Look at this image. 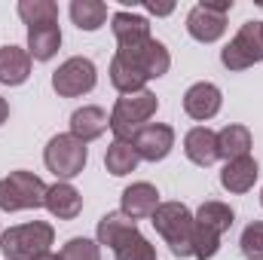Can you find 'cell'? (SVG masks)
Returning <instances> with one entry per match:
<instances>
[{
    "label": "cell",
    "mask_w": 263,
    "mask_h": 260,
    "mask_svg": "<svg viewBox=\"0 0 263 260\" xmlns=\"http://www.w3.org/2000/svg\"><path fill=\"white\" fill-rule=\"evenodd\" d=\"M147 9H150V12H156V15H168V12H172L175 6H172V3H162V6H156V3H150Z\"/></svg>",
    "instance_id": "31"
},
{
    "label": "cell",
    "mask_w": 263,
    "mask_h": 260,
    "mask_svg": "<svg viewBox=\"0 0 263 260\" xmlns=\"http://www.w3.org/2000/svg\"><path fill=\"white\" fill-rule=\"evenodd\" d=\"M18 15L28 28H37V25H52L59 22V6L52 0H22L18 3Z\"/></svg>",
    "instance_id": "26"
},
{
    "label": "cell",
    "mask_w": 263,
    "mask_h": 260,
    "mask_svg": "<svg viewBox=\"0 0 263 260\" xmlns=\"http://www.w3.org/2000/svg\"><path fill=\"white\" fill-rule=\"evenodd\" d=\"M6 117H9V104H6V101L0 98V126L6 123Z\"/></svg>",
    "instance_id": "32"
},
{
    "label": "cell",
    "mask_w": 263,
    "mask_h": 260,
    "mask_svg": "<svg viewBox=\"0 0 263 260\" xmlns=\"http://www.w3.org/2000/svg\"><path fill=\"white\" fill-rule=\"evenodd\" d=\"M107 126H110V117H107L101 107H92V104L73 110V117H70V135H73L77 141H83V144L101 138V135L107 132Z\"/></svg>",
    "instance_id": "14"
},
{
    "label": "cell",
    "mask_w": 263,
    "mask_h": 260,
    "mask_svg": "<svg viewBox=\"0 0 263 260\" xmlns=\"http://www.w3.org/2000/svg\"><path fill=\"white\" fill-rule=\"evenodd\" d=\"M193 257L196 260H208L217 254V248H220V236L214 233V230H208V227H202V224H193Z\"/></svg>",
    "instance_id": "27"
},
{
    "label": "cell",
    "mask_w": 263,
    "mask_h": 260,
    "mask_svg": "<svg viewBox=\"0 0 263 260\" xmlns=\"http://www.w3.org/2000/svg\"><path fill=\"white\" fill-rule=\"evenodd\" d=\"M184 110L193 120H211L220 110V89L214 83H196L184 95Z\"/></svg>",
    "instance_id": "12"
},
{
    "label": "cell",
    "mask_w": 263,
    "mask_h": 260,
    "mask_svg": "<svg viewBox=\"0 0 263 260\" xmlns=\"http://www.w3.org/2000/svg\"><path fill=\"white\" fill-rule=\"evenodd\" d=\"M31 77V55L22 46H0V83L22 86Z\"/></svg>",
    "instance_id": "17"
},
{
    "label": "cell",
    "mask_w": 263,
    "mask_h": 260,
    "mask_svg": "<svg viewBox=\"0 0 263 260\" xmlns=\"http://www.w3.org/2000/svg\"><path fill=\"white\" fill-rule=\"evenodd\" d=\"M159 208V193L153 184L141 181V184H132L123 190V214H129L132 220H141V217H153V211Z\"/></svg>",
    "instance_id": "13"
},
{
    "label": "cell",
    "mask_w": 263,
    "mask_h": 260,
    "mask_svg": "<svg viewBox=\"0 0 263 260\" xmlns=\"http://www.w3.org/2000/svg\"><path fill=\"white\" fill-rule=\"evenodd\" d=\"M257 162L251 159V156H239V159H230L227 165H223V172H220V184H223V190H230V193H248L251 187H254V181H257Z\"/></svg>",
    "instance_id": "15"
},
{
    "label": "cell",
    "mask_w": 263,
    "mask_h": 260,
    "mask_svg": "<svg viewBox=\"0 0 263 260\" xmlns=\"http://www.w3.org/2000/svg\"><path fill=\"white\" fill-rule=\"evenodd\" d=\"M46 184L31 172H12L0 181V208L3 211H25L46 205Z\"/></svg>",
    "instance_id": "4"
},
{
    "label": "cell",
    "mask_w": 263,
    "mask_h": 260,
    "mask_svg": "<svg viewBox=\"0 0 263 260\" xmlns=\"http://www.w3.org/2000/svg\"><path fill=\"white\" fill-rule=\"evenodd\" d=\"M220 62L230 70H245V67L263 62V22H245L239 34L220 52Z\"/></svg>",
    "instance_id": "6"
},
{
    "label": "cell",
    "mask_w": 263,
    "mask_h": 260,
    "mask_svg": "<svg viewBox=\"0 0 263 260\" xmlns=\"http://www.w3.org/2000/svg\"><path fill=\"white\" fill-rule=\"evenodd\" d=\"M110 83H114L123 95H135V92H144L147 77H144L138 67H132L123 55H114V62H110Z\"/></svg>",
    "instance_id": "22"
},
{
    "label": "cell",
    "mask_w": 263,
    "mask_h": 260,
    "mask_svg": "<svg viewBox=\"0 0 263 260\" xmlns=\"http://www.w3.org/2000/svg\"><path fill=\"white\" fill-rule=\"evenodd\" d=\"M132 147L138 153V159H147V162H159L172 153L175 147V129L172 126H162V123H147L144 129L132 138Z\"/></svg>",
    "instance_id": "9"
},
{
    "label": "cell",
    "mask_w": 263,
    "mask_h": 260,
    "mask_svg": "<svg viewBox=\"0 0 263 260\" xmlns=\"http://www.w3.org/2000/svg\"><path fill=\"white\" fill-rule=\"evenodd\" d=\"M193 224L196 217L181 202H159V208L153 211V227L168 242L175 257H193Z\"/></svg>",
    "instance_id": "1"
},
{
    "label": "cell",
    "mask_w": 263,
    "mask_h": 260,
    "mask_svg": "<svg viewBox=\"0 0 263 260\" xmlns=\"http://www.w3.org/2000/svg\"><path fill=\"white\" fill-rule=\"evenodd\" d=\"M70 18L80 31H98L107 18V6L101 0H73L70 3Z\"/></svg>",
    "instance_id": "23"
},
{
    "label": "cell",
    "mask_w": 263,
    "mask_h": 260,
    "mask_svg": "<svg viewBox=\"0 0 263 260\" xmlns=\"http://www.w3.org/2000/svg\"><path fill=\"white\" fill-rule=\"evenodd\" d=\"M86 159H89V150L73 135H55L43 153V162L55 178H77L86 169Z\"/></svg>",
    "instance_id": "5"
},
{
    "label": "cell",
    "mask_w": 263,
    "mask_h": 260,
    "mask_svg": "<svg viewBox=\"0 0 263 260\" xmlns=\"http://www.w3.org/2000/svg\"><path fill=\"white\" fill-rule=\"evenodd\" d=\"M34 260H62V254H49L46 251V254H40V257H34Z\"/></svg>",
    "instance_id": "33"
},
{
    "label": "cell",
    "mask_w": 263,
    "mask_h": 260,
    "mask_svg": "<svg viewBox=\"0 0 263 260\" xmlns=\"http://www.w3.org/2000/svg\"><path fill=\"white\" fill-rule=\"evenodd\" d=\"M230 9H233V0H217V3L205 0V3L193 6L190 15H187V31H190V37H196L199 43H214V40H220L223 31H227V12H230Z\"/></svg>",
    "instance_id": "7"
},
{
    "label": "cell",
    "mask_w": 263,
    "mask_h": 260,
    "mask_svg": "<svg viewBox=\"0 0 263 260\" xmlns=\"http://www.w3.org/2000/svg\"><path fill=\"white\" fill-rule=\"evenodd\" d=\"M62 260H101V248H98V242L77 236L62 248Z\"/></svg>",
    "instance_id": "30"
},
{
    "label": "cell",
    "mask_w": 263,
    "mask_h": 260,
    "mask_svg": "<svg viewBox=\"0 0 263 260\" xmlns=\"http://www.w3.org/2000/svg\"><path fill=\"white\" fill-rule=\"evenodd\" d=\"M110 22H114L110 28H114V37H117L120 49H135V46H141V43L150 40V22H147L144 15H135V12H117Z\"/></svg>",
    "instance_id": "11"
},
{
    "label": "cell",
    "mask_w": 263,
    "mask_h": 260,
    "mask_svg": "<svg viewBox=\"0 0 263 260\" xmlns=\"http://www.w3.org/2000/svg\"><path fill=\"white\" fill-rule=\"evenodd\" d=\"M104 165H107L110 175L123 178V175L135 172V165H138V153H135V147H132L129 141H114V144L107 147V153H104Z\"/></svg>",
    "instance_id": "24"
},
{
    "label": "cell",
    "mask_w": 263,
    "mask_h": 260,
    "mask_svg": "<svg viewBox=\"0 0 263 260\" xmlns=\"http://www.w3.org/2000/svg\"><path fill=\"white\" fill-rule=\"evenodd\" d=\"M184 153H187V159L196 162V165H211V162H217V159H220V156H217V135L208 129V126L190 129L187 138H184Z\"/></svg>",
    "instance_id": "16"
},
{
    "label": "cell",
    "mask_w": 263,
    "mask_h": 260,
    "mask_svg": "<svg viewBox=\"0 0 263 260\" xmlns=\"http://www.w3.org/2000/svg\"><path fill=\"white\" fill-rule=\"evenodd\" d=\"M117 55H123L132 67H138L147 80H156V77H162L168 65H172V55H168V49L159 43V40H147V43H141V46H135V49H120Z\"/></svg>",
    "instance_id": "10"
},
{
    "label": "cell",
    "mask_w": 263,
    "mask_h": 260,
    "mask_svg": "<svg viewBox=\"0 0 263 260\" xmlns=\"http://www.w3.org/2000/svg\"><path fill=\"white\" fill-rule=\"evenodd\" d=\"M117 260H156V251L141 233H135L117 248Z\"/></svg>",
    "instance_id": "28"
},
{
    "label": "cell",
    "mask_w": 263,
    "mask_h": 260,
    "mask_svg": "<svg viewBox=\"0 0 263 260\" xmlns=\"http://www.w3.org/2000/svg\"><path fill=\"white\" fill-rule=\"evenodd\" d=\"M52 242H55V230L43 220L9 227L0 236V248H3L6 260H34L40 254H46Z\"/></svg>",
    "instance_id": "2"
},
{
    "label": "cell",
    "mask_w": 263,
    "mask_h": 260,
    "mask_svg": "<svg viewBox=\"0 0 263 260\" xmlns=\"http://www.w3.org/2000/svg\"><path fill=\"white\" fill-rule=\"evenodd\" d=\"M62 46V31H59V22L52 25H37V28H28V55L37 59V62H49Z\"/></svg>",
    "instance_id": "20"
},
{
    "label": "cell",
    "mask_w": 263,
    "mask_h": 260,
    "mask_svg": "<svg viewBox=\"0 0 263 260\" xmlns=\"http://www.w3.org/2000/svg\"><path fill=\"white\" fill-rule=\"evenodd\" d=\"M239 245H242V254L248 260H263V220H254L245 227Z\"/></svg>",
    "instance_id": "29"
},
{
    "label": "cell",
    "mask_w": 263,
    "mask_h": 260,
    "mask_svg": "<svg viewBox=\"0 0 263 260\" xmlns=\"http://www.w3.org/2000/svg\"><path fill=\"white\" fill-rule=\"evenodd\" d=\"M46 208H49V214L52 217H59V220H73L80 211H83V196L77 193V187H70V184H52L49 190H46Z\"/></svg>",
    "instance_id": "19"
},
{
    "label": "cell",
    "mask_w": 263,
    "mask_h": 260,
    "mask_svg": "<svg viewBox=\"0 0 263 260\" xmlns=\"http://www.w3.org/2000/svg\"><path fill=\"white\" fill-rule=\"evenodd\" d=\"M260 202H263V190H260Z\"/></svg>",
    "instance_id": "34"
},
{
    "label": "cell",
    "mask_w": 263,
    "mask_h": 260,
    "mask_svg": "<svg viewBox=\"0 0 263 260\" xmlns=\"http://www.w3.org/2000/svg\"><path fill=\"white\" fill-rule=\"evenodd\" d=\"M159 101L153 92H135V95H123L117 104H114V114H110V129L117 135V141H129L138 132L147 126V120L156 114Z\"/></svg>",
    "instance_id": "3"
},
{
    "label": "cell",
    "mask_w": 263,
    "mask_h": 260,
    "mask_svg": "<svg viewBox=\"0 0 263 260\" xmlns=\"http://www.w3.org/2000/svg\"><path fill=\"white\" fill-rule=\"evenodd\" d=\"M138 233V224L132 220L129 214H123V211H110V214H104L101 220H98V245H107V248H120L129 236Z\"/></svg>",
    "instance_id": "18"
},
{
    "label": "cell",
    "mask_w": 263,
    "mask_h": 260,
    "mask_svg": "<svg viewBox=\"0 0 263 260\" xmlns=\"http://www.w3.org/2000/svg\"><path fill=\"white\" fill-rule=\"evenodd\" d=\"M251 150V132L245 126H223L217 132V156L220 159H239V156H248Z\"/></svg>",
    "instance_id": "21"
},
{
    "label": "cell",
    "mask_w": 263,
    "mask_h": 260,
    "mask_svg": "<svg viewBox=\"0 0 263 260\" xmlns=\"http://www.w3.org/2000/svg\"><path fill=\"white\" fill-rule=\"evenodd\" d=\"M95 80H98L95 65L89 59H80L77 55V59H67L65 65L52 73V89L62 98H77V95L92 92L95 89Z\"/></svg>",
    "instance_id": "8"
},
{
    "label": "cell",
    "mask_w": 263,
    "mask_h": 260,
    "mask_svg": "<svg viewBox=\"0 0 263 260\" xmlns=\"http://www.w3.org/2000/svg\"><path fill=\"white\" fill-rule=\"evenodd\" d=\"M233 217H236L233 208L223 205V202H205V205H199V211H196V224L214 230L217 236H223V233L233 227Z\"/></svg>",
    "instance_id": "25"
}]
</instances>
